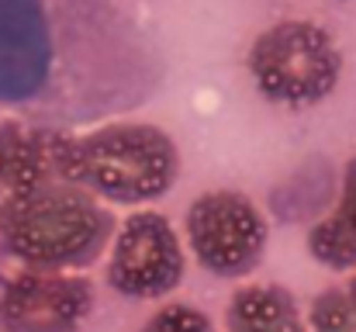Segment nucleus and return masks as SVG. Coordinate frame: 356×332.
<instances>
[{
  "label": "nucleus",
  "instance_id": "nucleus-1",
  "mask_svg": "<svg viewBox=\"0 0 356 332\" xmlns=\"http://www.w3.org/2000/svg\"><path fill=\"white\" fill-rule=\"evenodd\" d=\"M163 59L115 0H0V104L35 125H90L145 104Z\"/></svg>",
  "mask_w": 356,
  "mask_h": 332
},
{
  "label": "nucleus",
  "instance_id": "nucleus-2",
  "mask_svg": "<svg viewBox=\"0 0 356 332\" xmlns=\"http://www.w3.org/2000/svg\"><path fill=\"white\" fill-rule=\"evenodd\" d=\"M115 235V215L76 184H45L0 201V256L31 270H83Z\"/></svg>",
  "mask_w": 356,
  "mask_h": 332
},
{
  "label": "nucleus",
  "instance_id": "nucleus-3",
  "mask_svg": "<svg viewBox=\"0 0 356 332\" xmlns=\"http://www.w3.org/2000/svg\"><path fill=\"white\" fill-rule=\"evenodd\" d=\"M180 173L173 139L149 121H108L70 139V184L115 205H149Z\"/></svg>",
  "mask_w": 356,
  "mask_h": 332
},
{
  "label": "nucleus",
  "instance_id": "nucleus-4",
  "mask_svg": "<svg viewBox=\"0 0 356 332\" xmlns=\"http://www.w3.org/2000/svg\"><path fill=\"white\" fill-rule=\"evenodd\" d=\"M249 77L270 104L312 108L336 90L343 52L322 24L287 17L256 35L249 49Z\"/></svg>",
  "mask_w": 356,
  "mask_h": 332
},
{
  "label": "nucleus",
  "instance_id": "nucleus-5",
  "mask_svg": "<svg viewBox=\"0 0 356 332\" xmlns=\"http://www.w3.org/2000/svg\"><path fill=\"white\" fill-rule=\"evenodd\" d=\"M263 212L238 191H208L187 208V246L215 277H245L266 253Z\"/></svg>",
  "mask_w": 356,
  "mask_h": 332
},
{
  "label": "nucleus",
  "instance_id": "nucleus-6",
  "mask_svg": "<svg viewBox=\"0 0 356 332\" xmlns=\"http://www.w3.org/2000/svg\"><path fill=\"white\" fill-rule=\"evenodd\" d=\"M187 270L184 242L173 221L159 212H135L118 228L111 260H108V284L124 298H163L180 287Z\"/></svg>",
  "mask_w": 356,
  "mask_h": 332
},
{
  "label": "nucleus",
  "instance_id": "nucleus-7",
  "mask_svg": "<svg viewBox=\"0 0 356 332\" xmlns=\"http://www.w3.org/2000/svg\"><path fill=\"white\" fill-rule=\"evenodd\" d=\"M94 312V284L66 270H3L0 332H76Z\"/></svg>",
  "mask_w": 356,
  "mask_h": 332
},
{
  "label": "nucleus",
  "instance_id": "nucleus-8",
  "mask_svg": "<svg viewBox=\"0 0 356 332\" xmlns=\"http://www.w3.org/2000/svg\"><path fill=\"white\" fill-rule=\"evenodd\" d=\"M73 132L35 121H0V194L70 184Z\"/></svg>",
  "mask_w": 356,
  "mask_h": 332
},
{
  "label": "nucleus",
  "instance_id": "nucleus-9",
  "mask_svg": "<svg viewBox=\"0 0 356 332\" xmlns=\"http://www.w3.org/2000/svg\"><path fill=\"white\" fill-rule=\"evenodd\" d=\"M308 253L329 270H356V156L343 166L336 208L308 228Z\"/></svg>",
  "mask_w": 356,
  "mask_h": 332
},
{
  "label": "nucleus",
  "instance_id": "nucleus-10",
  "mask_svg": "<svg viewBox=\"0 0 356 332\" xmlns=\"http://www.w3.org/2000/svg\"><path fill=\"white\" fill-rule=\"evenodd\" d=\"M229 332H305L298 301L280 284H242L225 308Z\"/></svg>",
  "mask_w": 356,
  "mask_h": 332
},
{
  "label": "nucleus",
  "instance_id": "nucleus-11",
  "mask_svg": "<svg viewBox=\"0 0 356 332\" xmlns=\"http://www.w3.org/2000/svg\"><path fill=\"white\" fill-rule=\"evenodd\" d=\"M305 332H356V312L346 287H325L322 294L312 298Z\"/></svg>",
  "mask_w": 356,
  "mask_h": 332
},
{
  "label": "nucleus",
  "instance_id": "nucleus-12",
  "mask_svg": "<svg viewBox=\"0 0 356 332\" xmlns=\"http://www.w3.org/2000/svg\"><path fill=\"white\" fill-rule=\"evenodd\" d=\"M142 332H215V322L191 301H173V305H163L156 308Z\"/></svg>",
  "mask_w": 356,
  "mask_h": 332
},
{
  "label": "nucleus",
  "instance_id": "nucleus-13",
  "mask_svg": "<svg viewBox=\"0 0 356 332\" xmlns=\"http://www.w3.org/2000/svg\"><path fill=\"white\" fill-rule=\"evenodd\" d=\"M346 294H350V305H353V312H356V277H350V284H346Z\"/></svg>",
  "mask_w": 356,
  "mask_h": 332
},
{
  "label": "nucleus",
  "instance_id": "nucleus-14",
  "mask_svg": "<svg viewBox=\"0 0 356 332\" xmlns=\"http://www.w3.org/2000/svg\"><path fill=\"white\" fill-rule=\"evenodd\" d=\"M0 201H3V194H0Z\"/></svg>",
  "mask_w": 356,
  "mask_h": 332
}]
</instances>
